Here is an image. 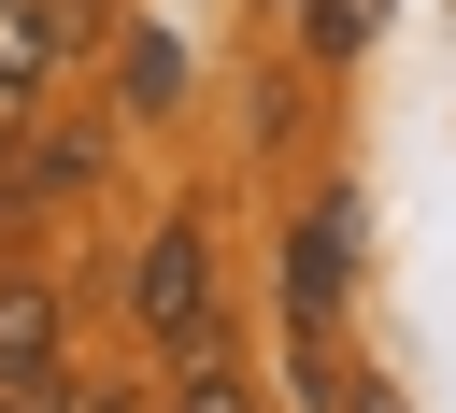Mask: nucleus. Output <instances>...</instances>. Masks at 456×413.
I'll return each instance as SVG.
<instances>
[{"label": "nucleus", "mask_w": 456, "mask_h": 413, "mask_svg": "<svg viewBox=\"0 0 456 413\" xmlns=\"http://www.w3.org/2000/svg\"><path fill=\"white\" fill-rule=\"evenodd\" d=\"M100 171H114V128H100V114H71V128L28 114V142L0 157V214H57V199H86Z\"/></svg>", "instance_id": "obj_3"}, {"label": "nucleus", "mask_w": 456, "mask_h": 413, "mask_svg": "<svg viewBox=\"0 0 456 413\" xmlns=\"http://www.w3.org/2000/svg\"><path fill=\"white\" fill-rule=\"evenodd\" d=\"M342 299H356V185H299L285 214V342H342Z\"/></svg>", "instance_id": "obj_2"}, {"label": "nucleus", "mask_w": 456, "mask_h": 413, "mask_svg": "<svg viewBox=\"0 0 456 413\" xmlns=\"http://www.w3.org/2000/svg\"><path fill=\"white\" fill-rule=\"evenodd\" d=\"M57 356H71V299L43 271H0V399H43Z\"/></svg>", "instance_id": "obj_4"}, {"label": "nucleus", "mask_w": 456, "mask_h": 413, "mask_svg": "<svg viewBox=\"0 0 456 413\" xmlns=\"http://www.w3.org/2000/svg\"><path fill=\"white\" fill-rule=\"evenodd\" d=\"M342 413H399V385L385 370H342Z\"/></svg>", "instance_id": "obj_8"}, {"label": "nucleus", "mask_w": 456, "mask_h": 413, "mask_svg": "<svg viewBox=\"0 0 456 413\" xmlns=\"http://www.w3.org/2000/svg\"><path fill=\"white\" fill-rule=\"evenodd\" d=\"M128 328L157 342V370H185V356H214V228H200V199H171L157 228H142V256H128Z\"/></svg>", "instance_id": "obj_1"}, {"label": "nucleus", "mask_w": 456, "mask_h": 413, "mask_svg": "<svg viewBox=\"0 0 456 413\" xmlns=\"http://www.w3.org/2000/svg\"><path fill=\"white\" fill-rule=\"evenodd\" d=\"M356 28H370V0H314V57H356Z\"/></svg>", "instance_id": "obj_7"}, {"label": "nucleus", "mask_w": 456, "mask_h": 413, "mask_svg": "<svg viewBox=\"0 0 456 413\" xmlns=\"http://www.w3.org/2000/svg\"><path fill=\"white\" fill-rule=\"evenodd\" d=\"M171 413H271V399H256V385H242V356L214 342V356H185V370H171Z\"/></svg>", "instance_id": "obj_6"}, {"label": "nucleus", "mask_w": 456, "mask_h": 413, "mask_svg": "<svg viewBox=\"0 0 456 413\" xmlns=\"http://www.w3.org/2000/svg\"><path fill=\"white\" fill-rule=\"evenodd\" d=\"M114 71H128V114H185V43H171V28H128Z\"/></svg>", "instance_id": "obj_5"}]
</instances>
